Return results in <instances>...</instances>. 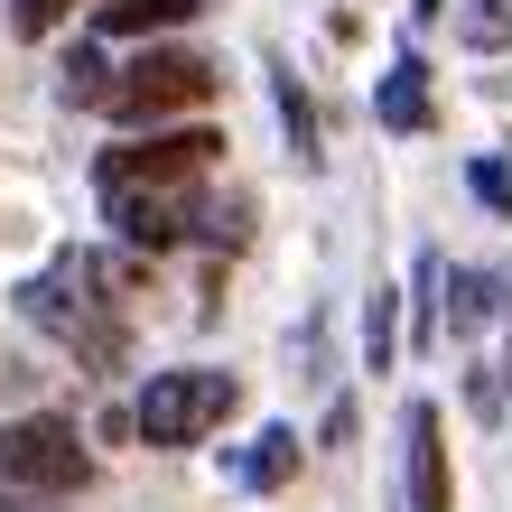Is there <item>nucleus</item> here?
<instances>
[{
    "mask_svg": "<svg viewBox=\"0 0 512 512\" xmlns=\"http://www.w3.org/2000/svg\"><path fill=\"white\" fill-rule=\"evenodd\" d=\"M84 485H94V447L75 438V419L28 410V419L0 429V494L47 503V494H84Z\"/></svg>",
    "mask_w": 512,
    "mask_h": 512,
    "instance_id": "1",
    "label": "nucleus"
},
{
    "mask_svg": "<svg viewBox=\"0 0 512 512\" xmlns=\"http://www.w3.org/2000/svg\"><path fill=\"white\" fill-rule=\"evenodd\" d=\"M205 103H215V66H205V56H187V47H149V56H131V66L112 75V94H103V112H112V122H131V131L187 122V112H205Z\"/></svg>",
    "mask_w": 512,
    "mask_h": 512,
    "instance_id": "2",
    "label": "nucleus"
},
{
    "mask_svg": "<svg viewBox=\"0 0 512 512\" xmlns=\"http://www.w3.org/2000/svg\"><path fill=\"white\" fill-rule=\"evenodd\" d=\"M215 131L205 122H177V131H149L131 149H103V168H94V187L103 196H187L205 168H215Z\"/></svg>",
    "mask_w": 512,
    "mask_h": 512,
    "instance_id": "3",
    "label": "nucleus"
},
{
    "mask_svg": "<svg viewBox=\"0 0 512 512\" xmlns=\"http://www.w3.org/2000/svg\"><path fill=\"white\" fill-rule=\"evenodd\" d=\"M233 373H205V364H187V373H149V391H140V410H131V429L149 438V447H196L205 429H224L233 419Z\"/></svg>",
    "mask_w": 512,
    "mask_h": 512,
    "instance_id": "4",
    "label": "nucleus"
},
{
    "mask_svg": "<svg viewBox=\"0 0 512 512\" xmlns=\"http://www.w3.org/2000/svg\"><path fill=\"white\" fill-rule=\"evenodd\" d=\"M19 308L38 317L47 336L84 345L94 364H112V354H122V326H112V317L94 308V261H84V252H66V261L47 270V280H28V289H19Z\"/></svg>",
    "mask_w": 512,
    "mask_h": 512,
    "instance_id": "5",
    "label": "nucleus"
},
{
    "mask_svg": "<svg viewBox=\"0 0 512 512\" xmlns=\"http://www.w3.org/2000/svg\"><path fill=\"white\" fill-rule=\"evenodd\" d=\"M401 438H410V512H457V485H447V429H438V401H410Z\"/></svg>",
    "mask_w": 512,
    "mask_h": 512,
    "instance_id": "6",
    "label": "nucleus"
},
{
    "mask_svg": "<svg viewBox=\"0 0 512 512\" xmlns=\"http://www.w3.org/2000/svg\"><path fill=\"white\" fill-rule=\"evenodd\" d=\"M103 215L122 224V243H140V252H168L177 233L196 224V187H187V196H103Z\"/></svg>",
    "mask_w": 512,
    "mask_h": 512,
    "instance_id": "7",
    "label": "nucleus"
},
{
    "mask_svg": "<svg viewBox=\"0 0 512 512\" xmlns=\"http://www.w3.org/2000/svg\"><path fill=\"white\" fill-rule=\"evenodd\" d=\"M205 0H103V38H159V28L196 19Z\"/></svg>",
    "mask_w": 512,
    "mask_h": 512,
    "instance_id": "8",
    "label": "nucleus"
},
{
    "mask_svg": "<svg viewBox=\"0 0 512 512\" xmlns=\"http://www.w3.org/2000/svg\"><path fill=\"white\" fill-rule=\"evenodd\" d=\"M419 122H429V66L401 56V66L382 75V131H419Z\"/></svg>",
    "mask_w": 512,
    "mask_h": 512,
    "instance_id": "9",
    "label": "nucleus"
},
{
    "mask_svg": "<svg viewBox=\"0 0 512 512\" xmlns=\"http://www.w3.org/2000/svg\"><path fill=\"white\" fill-rule=\"evenodd\" d=\"M391 336H401V298L373 289V308H364V364L373 373H391Z\"/></svg>",
    "mask_w": 512,
    "mask_h": 512,
    "instance_id": "10",
    "label": "nucleus"
},
{
    "mask_svg": "<svg viewBox=\"0 0 512 512\" xmlns=\"http://www.w3.org/2000/svg\"><path fill=\"white\" fill-rule=\"evenodd\" d=\"M289 466H298V429H261V457H252L243 475L270 494V485H289Z\"/></svg>",
    "mask_w": 512,
    "mask_h": 512,
    "instance_id": "11",
    "label": "nucleus"
},
{
    "mask_svg": "<svg viewBox=\"0 0 512 512\" xmlns=\"http://www.w3.org/2000/svg\"><path fill=\"white\" fill-rule=\"evenodd\" d=\"M280 122H289V140H298V159L317 168V112H308V94H298V75H280Z\"/></svg>",
    "mask_w": 512,
    "mask_h": 512,
    "instance_id": "12",
    "label": "nucleus"
},
{
    "mask_svg": "<svg viewBox=\"0 0 512 512\" xmlns=\"http://www.w3.org/2000/svg\"><path fill=\"white\" fill-rule=\"evenodd\" d=\"M466 177H475V196H485L494 215H512V159H475Z\"/></svg>",
    "mask_w": 512,
    "mask_h": 512,
    "instance_id": "13",
    "label": "nucleus"
},
{
    "mask_svg": "<svg viewBox=\"0 0 512 512\" xmlns=\"http://www.w3.org/2000/svg\"><path fill=\"white\" fill-rule=\"evenodd\" d=\"M66 10H75V0H10V28H19V38H47Z\"/></svg>",
    "mask_w": 512,
    "mask_h": 512,
    "instance_id": "14",
    "label": "nucleus"
}]
</instances>
